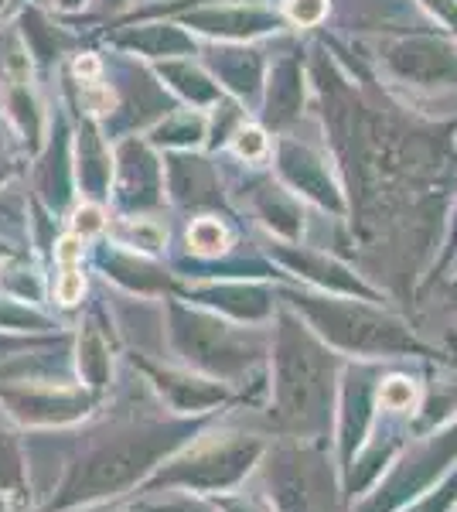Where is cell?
I'll return each mask as SVG.
<instances>
[{
	"label": "cell",
	"mask_w": 457,
	"mask_h": 512,
	"mask_svg": "<svg viewBox=\"0 0 457 512\" xmlns=\"http://www.w3.org/2000/svg\"><path fill=\"white\" fill-rule=\"evenodd\" d=\"M188 243L195 246L198 253H219L222 246H226V229L219 226L215 219H198L195 226H191V233H188Z\"/></svg>",
	"instance_id": "cell-1"
},
{
	"label": "cell",
	"mask_w": 457,
	"mask_h": 512,
	"mask_svg": "<svg viewBox=\"0 0 457 512\" xmlns=\"http://www.w3.org/2000/svg\"><path fill=\"white\" fill-rule=\"evenodd\" d=\"M324 0H287V14L297 24H318L324 18Z\"/></svg>",
	"instance_id": "cell-2"
},
{
	"label": "cell",
	"mask_w": 457,
	"mask_h": 512,
	"mask_svg": "<svg viewBox=\"0 0 457 512\" xmlns=\"http://www.w3.org/2000/svg\"><path fill=\"white\" fill-rule=\"evenodd\" d=\"M82 287H86V280H82L79 267H62V280H58V301L76 304L82 297Z\"/></svg>",
	"instance_id": "cell-3"
},
{
	"label": "cell",
	"mask_w": 457,
	"mask_h": 512,
	"mask_svg": "<svg viewBox=\"0 0 457 512\" xmlns=\"http://www.w3.org/2000/svg\"><path fill=\"white\" fill-rule=\"evenodd\" d=\"M410 400H413V386L406 383V379H389V383L382 386V403H386V407L400 410Z\"/></svg>",
	"instance_id": "cell-4"
},
{
	"label": "cell",
	"mask_w": 457,
	"mask_h": 512,
	"mask_svg": "<svg viewBox=\"0 0 457 512\" xmlns=\"http://www.w3.org/2000/svg\"><path fill=\"white\" fill-rule=\"evenodd\" d=\"M236 154L239 158H263L267 154V137L260 130H246V134L236 137Z\"/></svg>",
	"instance_id": "cell-5"
},
{
	"label": "cell",
	"mask_w": 457,
	"mask_h": 512,
	"mask_svg": "<svg viewBox=\"0 0 457 512\" xmlns=\"http://www.w3.org/2000/svg\"><path fill=\"white\" fill-rule=\"evenodd\" d=\"M55 256H58V263H62V267H79V256H82V239H79V236H65L62 243H58Z\"/></svg>",
	"instance_id": "cell-6"
},
{
	"label": "cell",
	"mask_w": 457,
	"mask_h": 512,
	"mask_svg": "<svg viewBox=\"0 0 457 512\" xmlns=\"http://www.w3.org/2000/svg\"><path fill=\"white\" fill-rule=\"evenodd\" d=\"M76 229L79 233H96V229H103V216H99V209H93V205L79 209L76 212Z\"/></svg>",
	"instance_id": "cell-7"
},
{
	"label": "cell",
	"mask_w": 457,
	"mask_h": 512,
	"mask_svg": "<svg viewBox=\"0 0 457 512\" xmlns=\"http://www.w3.org/2000/svg\"><path fill=\"white\" fill-rule=\"evenodd\" d=\"M76 72L86 82H96V76H99V62L93 59V55H82V59L76 62Z\"/></svg>",
	"instance_id": "cell-8"
}]
</instances>
